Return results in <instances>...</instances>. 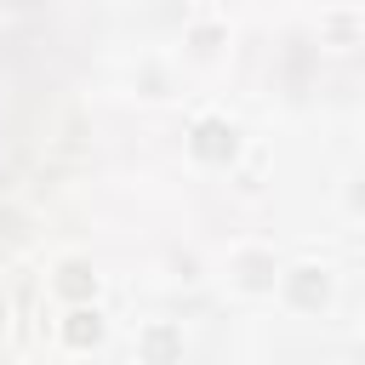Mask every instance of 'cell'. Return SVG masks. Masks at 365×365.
Instances as JSON below:
<instances>
[{
	"label": "cell",
	"instance_id": "1",
	"mask_svg": "<svg viewBox=\"0 0 365 365\" xmlns=\"http://www.w3.org/2000/svg\"><path fill=\"white\" fill-rule=\"evenodd\" d=\"M57 336H63V348L86 354V348H103V336H108V319H103V308H97V302H74V308L57 319Z\"/></svg>",
	"mask_w": 365,
	"mask_h": 365
},
{
	"label": "cell",
	"instance_id": "2",
	"mask_svg": "<svg viewBox=\"0 0 365 365\" xmlns=\"http://www.w3.org/2000/svg\"><path fill=\"white\" fill-rule=\"evenodd\" d=\"M228 279H234L240 291H274L285 274H279L274 251H257V245H245V251H234V262H228Z\"/></svg>",
	"mask_w": 365,
	"mask_h": 365
},
{
	"label": "cell",
	"instance_id": "3",
	"mask_svg": "<svg viewBox=\"0 0 365 365\" xmlns=\"http://www.w3.org/2000/svg\"><path fill=\"white\" fill-rule=\"evenodd\" d=\"M240 148V131H234V120H222V114H205L200 125H194V137H188V154L194 160H228Z\"/></svg>",
	"mask_w": 365,
	"mask_h": 365
},
{
	"label": "cell",
	"instance_id": "4",
	"mask_svg": "<svg viewBox=\"0 0 365 365\" xmlns=\"http://www.w3.org/2000/svg\"><path fill=\"white\" fill-rule=\"evenodd\" d=\"M51 291L68 297V308H74V302H97V268L80 262V257H63L57 274H51Z\"/></svg>",
	"mask_w": 365,
	"mask_h": 365
},
{
	"label": "cell",
	"instance_id": "5",
	"mask_svg": "<svg viewBox=\"0 0 365 365\" xmlns=\"http://www.w3.org/2000/svg\"><path fill=\"white\" fill-rule=\"evenodd\" d=\"M0 331H6V297H0Z\"/></svg>",
	"mask_w": 365,
	"mask_h": 365
}]
</instances>
